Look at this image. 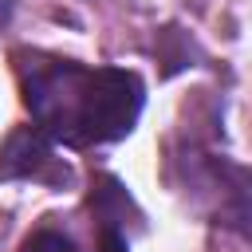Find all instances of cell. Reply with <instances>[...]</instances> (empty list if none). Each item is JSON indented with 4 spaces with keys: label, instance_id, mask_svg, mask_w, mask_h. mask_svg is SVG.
Returning a JSON list of instances; mask_svg holds the SVG:
<instances>
[{
    "label": "cell",
    "instance_id": "cell-1",
    "mask_svg": "<svg viewBox=\"0 0 252 252\" xmlns=\"http://www.w3.org/2000/svg\"><path fill=\"white\" fill-rule=\"evenodd\" d=\"M16 75L32 122L67 146L126 138L146 102L142 79L122 67H87L43 51H16Z\"/></svg>",
    "mask_w": 252,
    "mask_h": 252
},
{
    "label": "cell",
    "instance_id": "cell-2",
    "mask_svg": "<svg viewBox=\"0 0 252 252\" xmlns=\"http://www.w3.org/2000/svg\"><path fill=\"white\" fill-rule=\"evenodd\" d=\"M0 177H32V181H47V185H63L71 173L67 165L55 158L51 138L39 126H20L4 150H0Z\"/></svg>",
    "mask_w": 252,
    "mask_h": 252
},
{
    "label": "cell",
    "instance_id": "cell-3",
    "mask_svg": "<svg viewBox=\"0 0 252 252\" xmlns=\"http://www.w3.org/2000/svg\"><path fill=\"white\" fill-rule=\"evenodd\" d=\"M20 252H79V244H75L71 236H63V232L43 228V232H32V236L20 244Z\"/></svg>",
    "mask_w": 252,
    "mask_h": 252
},
{
    "label": "cell",
    "instance_id": "cell-4",
    "mask_svg": "<svg viewBox=\"0 0 252 252\" xmlns=\"http://www.w3.org/2000/svg\"><path fill=\"white\" fill-rule=\"evenodd\" d=\"M98 252H130L126 248V236L118 232V224L98 220Z\"/></svg>",
    "mask_w": 252,
    "mask_h": 252
},
{
    "label": "cell",
    "instance_id": "cell-5",
    "mask_svg": "<svg viewBox=\"0 0 252 252\" xmlns=\"http://www.w3.org/2000/svg\"><path fill=\"white\" fill-rule=\"evenodd\" d=\"M12 4H16V0H0V24L8 20V12H12Z\"/></svg>",
    "mask_w": 252,
    "mask_h": 252
}]
</instances>
